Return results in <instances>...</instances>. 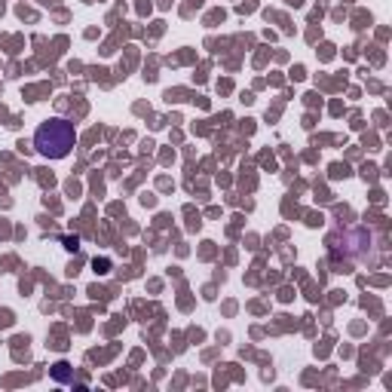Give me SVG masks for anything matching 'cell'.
Wrapping results in <instances>:
<instances>
[{"label":"cell","instance_id":"6da1fadb","mask_svg":"<svg viewBox=\"0 0 392 392\" xmlns=\"http://www.w3.org/2000/svg\"><path fill=\"white\" fill-rule=\"evenodd\" d=\"M77 132H74V123L62 120V117H52V120L40 123L34 132V147L40 156L47 160H64V156L74 150Z\"/></svg>","mask_w":392,"mask_h":392}]
</instances>
